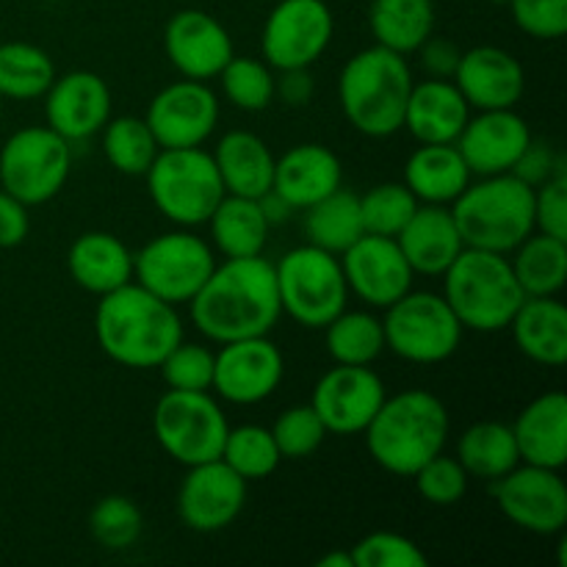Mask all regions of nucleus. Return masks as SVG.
Wrapping results in <instances>:
<instances>
[{"instance_id": "a18cd8bd", "label": "nucleus", "mask_w": 567, "mask_h": 567, "mask_svg": "<svg viewBox=\"0 0 567 567\" xmlns=\"http://www.w3.org/2000/svg\"><path fill=\"white\" fill-rule=\"evenodd\" d=\"M410 480L415 482V491L424 502L435 504V507H452V504L463 502V496L468 493L471 476L465 474L457 457H446L441 452L426 460Z\"/></svg>"}, {"instance_id": "72a5a7b5", "label": "nucleus", "mask_w": 567, "mask_h": 567, "mask_svg": "<svg viewBox=\"0 0 567 567\" xmlns=\"http://www.w3.org/2000/svg\"><path fill=\"white\" fill-rule=\"evenodd\" d=\"M526 297H557L567 280V241L532 233L507 255Z\"/></svg>"}, {"instance_id": "7c9ffc66", "label": "nucleus", "mask_w": 567, "mask_h": 567, "mask_svg": "<svg viewBox=\"0 0 567 567\" xmlns=\"http://www.w3.org/2000/svg\"><path fill=\"white\" fill-rule=\"evenodd\" d=\"M402 183L419 203L452 205L471 183V169L457 144H421L404 164Z\"/></svg>"}, {"instance_id": "b1692460", "label": "nucleus", "mask_w": 567, "mask_h": 567, "mask_svg": "<svg viewBox=\"0 0 567 567\" xmlns=\"http://www.w3.org/2000/svg\"><path fill=\"white\" fill-rule=\"evenodd\" d=\"M343 166L341 158L324 144H297L275 158L271 192L280 194L293 210H305L341 188Z\"/></svg>"}, {"instance_id": "13d9d810", "label": "nucleus", "mask_w": 567, "mask_h": 567, "mask_svg": "<svg viewBox=\"0 0 567 567\" xmlns=\"http://www.w3.org/2000/svg\"><path fill=\"white\" fill-rule=\"evenodd\" d=\"M487 3H498V6H504V3H509V0H487Z\"/></svg>"}, {"instance_id": "412c9836", "label": "nucleus", "mask_w": 567, "mask_h": 567, "mask_svg": "<svg viewBox=\"0 0 567 567\" xmlns=\"http://www.w3.org/2000/svg\"><path fill=\"white\" fill-rule=\"evenodd\" d=\"M164 50L183 78L205 83L219 75L236 55L230 31L203 9H183L169 17L164 28Z\"/></svg>"}, {"instance_id": "1a4fd4ad", "label": "nucleus", "mask_w": 567, "mask_h": 567, "mask_svg": "<svg viewBox=\"0 0 567 567\" xmlns=\"http://www.w3.org/2000/svg\"><path fill=\"white\" fill-rule=\"evenodd\" d=\"M382 319L385 349L396 358L419 365H435L452 358L463 341V324L443 299V293L413 291L388 305Z\"/></svg>"}, {"instance_id": "f3484780", "label": "nucleus", "mask_w": 567, "mask_h": 567, "mask_svg": "<svg viewBox=\"0 0 567 567\" xmlns=\"http://www.w3.org/2000/svg\"><path fill=\"white\" fill-rule=\"evenodd\" d=\"M219 347V352L214 354V382H210L216 396L249 408L266 402L280 388L286 360L269 336L241 338Z\"/></svg>"}, {"instance_id": "f704fd0d", "label": "nucleus", "mask_w": 567, "mask_h": 567, "mask_svg": "<svg viewBox=\"0 0 567 567\" xmlns=\"http://www.w3.org/2000/svg\"><path fill=\"white\" fill-rule=\"evenodd\" d=\"M457 460L465 474L496 482L520 463L513 426L502 421H480L460 435Z\"/></svg>"}, {"instance_id": "6ab92c4d", "label": "nucleus", "mask_w": 567, "mask_h": 567, "mask_svg": "<svg viewBox=\"0 0 567 567\" xmlns=\"http://www.w3.org/2000/svg\"><path fill=\"white\" fill-rule=\"evenodd\" d=\"M349 293L371 308H388L413 288V269L399 249L396 238L363 233L341 255Z\"/></svg>"}, {"instance_id": "37998d69", "label": "nucleus", "mask_w": 567, "mask_h": 567, "mask_svg": "<svg viewBox=\"0 0 567 567\" xmlns=\"http://www.w3.org/2000/svg\"><path fill=\"white\" fill-rule=\"evenodd\" d=\"M142 529V509L127 496L100 498L92 507V515H89V532L109 551H125V548L136 546Z\"/></svg>"}, {"instance_id": "7ed1b4c3", "label": "nucleus", "mask_w": 567, "mask_h": 567, "mask_svg": "<svg viewBox=\"0 0 567 567\" xmlns=\"http://www.w3.org/2000/svg\"><path fill=\"white\" fill-rule=\"evenodd\" d=\"M363 435L380 468L393 476H413L446 446L449 410L424 388L399 391L385 396Z\"/></svg>"}, {"instance_id": "20e7f679", "label": "nucleus", "mask_w": 567, "mask_h": 567, "mask_svg": "<svg viewBox=\"0 0 567 567\" xmlns=\"http://www.w3.org/2000/svg\"><path fill=\"white\" fill-rule=\"evenodd\" d=\"M413 72L402 53L374 44L343 64L338 78V103L358 133L385 138L402 131Z\"/></svg>"}, {"instance_id": "864d4df0", "label": "nucleus", "mask_w": 567, "mask_h": 567, "mask_svg": "<svg viewBox=\"0 0 567 567\" xmlns=\"http://www.w3.org/2000/svg\"><path fill=\"white\" fill-rule=\"evenodd\" d=\"M415 53H421V66L426 70V75L446 78V81H452L463 50H460L454 42H449V39H441L432 33V37L426 39V42L421 44Z\"/></svg>"}, {"instance_id": "a211bd4d", "label": "nucleus", "mask_w": 567, "mask_h": 567, "mask_svg": "<svg viewBox=\"0 0 567 567\" xmlns=\"http://www.w3.org/2000/svg\"><path fill=\"white\" fill-rule=\"evenodd\" d=\"M247 504V480L225 460L188 465L177 491V515L192 532L214 535L227 529Z\"/></svg>"}, {"instance_id": "c756f323", "label": "nucleus", "mask_w": 567, "mask_h": 567, "mask_svg": "<svg viewBox=\"0 0 567 567\" xmlns=\"http://www.w3.org/2000/svg\"><path fill=\"white\" fill-rule=\"evenodd\" d=\"M210 155L219 169L225 194L260 199L266 192H271L275 155L258 133L227 131Z\"/></svg>"}, {"instance_id": "8fccbe9b", "label": "nucleus", "mask_w": 567, "mask_h": 567, "mask_svg": "<svg viewBox=\"0 0 567 567\" xmlns=\"http://www.w3.org/2000/svg\"><path fill=\"white\" fill-rule=\"evenodd\" d=\"M535 230L567 241V175L559 172L535 188Z\"/></svg>"}, {"instance_id": "f8f14e48", "label": "nucleus", "mask_w": 567, "mask_h": 567, "mask_svg": "<svg viewBox=\"0 0 567 567\" xmlns=\"http://www.w3.org/2000/svg\"><path fill=\"white\" fill-rule=\"evenodd\" d=\"M214 247L188 227L161 233L133 255V280L169 305H188L214 271Z\"/></svg>"}, {"instance_id": "ddd939ff", "label": "nucleus", "mask_w": 567, "mask_h": 567, "mask_svg": "<svg viewBox=\"0 0 567 567\" xmlns=\"http://www.w3.org/2000/svg\"><path fill=\"white\" fill-rule=\"evenodd\" d=\"M336 20L324 0H280L260 33V53L271 70L310 66L330 48Z\"/></svg>"}, {"instance_id": "f03ea898", "label": "nucleus", "mask_w": 567, "mask_h": 567, "mask_svg": "<svg viewBox=\"0 0 567 567\" xmlns=\"http://www.w3.org/2000/svg\"><path fill=\"white\" fill-rule=\"evenodd\" d=\"M94 338L125 369H158L161 360L183 341V321L175 305L133 280L100 297Z\"/></svg>"}, {"instance_id": "4be33fe9", "label": "nucleus", "mask_w": 567, "mask_h": 567, "mask_svg": "<svg viewBox=\"0 0 567 567\" xmlns=\"http://www.w3.org/2000/svg\"><path fill=\"white\" fill-rule=\"evenodd\" d=\"M457 150L468 164L471 175H504L513 172L520 155L532 144V131L515 109L476 111L468 116L465 127L457 136Z\"/></svg>"}, {"instance_id": "cd10ccee", "label": "nucleus", "mask_w": 567, "mask_h": 567, "mask_svg": "<svg viewBox=\"0 0 567 567\" xmlns=\"http://www.w3.org/2000/svg\"><path fill=\"white\" fill-rule=\"evenodd\" d=\"M66 271L78 288L103 297L133 282V252L114 233H83L66 252Z\"/></svg>"}, {"instance_id": "c9c22d12", "label": "nucleus", "mask_w": 567, "mask_h": 567, "mask_svg": "<svg viewBox=\"0 0 567 567\" xmlns=\"http://www.w3.org/2000/svg\"><path fill=\"white\" fill-rule=\"evenodd\" d=\"M305 233H308V244L313 247L327 249L332 255L347 252L365 233L363 219H360V194L341 186L305 208Z\"/></svg>"}, {"instance_id": "4c0bfd02", "label": "nucleus", "mask_w": 567, "mask_h": 567, "mask_svg": "<svg viewBox=\"0 0 567 567\" xmlns=\"http://www.w3.org/2000/svg\"><path fill=\"white\" fill-rule=\"evenodd\" d=\"M55 81V64L42 48L28 42L0 44V97L37 100L44 97Z\"/></svg>"}, {"instance_id": "aec40b11", "label": "nucleus", "mask_w": 567, "mask_h": 567, "mask_svg": "<svg viewBox=\"0 0 567 567\" xmlns=\"http://www.w3.org/2000/svg\"><path fill=\"white\" fill-rule=\"evenodd\" d=\"M111 89L97 72L72 70L44 92V125L70 144L86 142L111 120Z\"/></svg>"}, {"instance_id": "a878e982", "label": "nucleus", "mask_w": 567, "mask_h": 567, "mask_svg": "<svg viewBox=\"0 0 567 567\" xmlns=\"http://www.w3.org/2000/svg\"><path fill=\"white\" fill-rule=\"evenodd\" d=\"M471 116V105L446 78H426L413 83L404 109L402 127L419 144H454Z\"/></svg>"}, {"instance_id": "473e14b6", "label": "nucleus", "mask_w": 567, "mask_h": 567, "mask_svg": "<svg viewBox=\"0 0 567 567\" xmlns=\"http://www.w3.org/2000/svg\"><path fill=\"white\" fill-rule=\"evenodd\" d=\"M369 28L377 44L410 55L435 33L432 0H371Z\"/></svg>"}, {"instance_id": "a19ab883", "label": "nucleus", "mask_w": 567, "mask_h": 567, "mask_svg": "<svg viewBox=\"0 0 567 567\" xmlns=\"http://www.w3.org/2000/svg\"><path fill=\"white\" fill-rule=\"evenodd\" d=\"M216 78L221 81L227 103L249 114L266 111L277 97V78L271 66L249 55H233Z\"/></svg>"}, {"instance_id": "c03bdc74", "label": "nucleus", "mask_w": 567, "mask_h": 567, "mask_svg": "<svg viewBox=\"0 0 567 567\" xmlns=\"http://www.w3.org/2000/svg\"><path fill=\"white\" fill-rule=\"evenodd\" d=\"M271 437H275L282 460H305L319 452L327 430L310 404H293V408L282 410L277 415L275 426H271Z\"/></svg>"}, {"instance_id": "de8ad7c7", "label": "nucleus", "mask_w": 567, "mask_h": 567, "mask_svg": "<svg viewBox=\"0 0 567 567\" xmlns=\"http://www.w3.org/2000/svg\"><path fill=\"white\" fill-rule=\"evenodd\" d=\"M354 567H426L430 559L399 532H371L352 548Z\"/></svg>"}, {"instance_id": "e433bc0d", "label": "nucleus", "mask_w": 567, "mask_h": 567, "mask_svg": "<svg viewBox=\"0 0 567 567\" xmlns=\"http://www.w3.org/2000/svg\"><path fill=\"white\" fill-rule=\"evenodd\" d=\"M327 352L341 365H371L385 352L382 319L369 310H341L324 327Z\"/></svg>"}, {"instance_id": "ea45409f", "label": "nucleus", "mask_w": 567, "mask_h": 567, "mask_svg": "<svg viewBox=\"0 0 567 567\" xmlns=\"http://www.w3.org/2000/svg\"><path fill=\"white\" fill-rule=\"evenodd\" d=\"M219 460H225L247 482H258L275 474L282 457L275 437H271V430L258 424H241L227 430Z\"/></svg>"}, {"instance_id": "58836bf2", "label": "nucleus", "mask_w": 567, "mask_h": 567, "mask_svg": "<svg viewBox=\"0 0 567 567\" xmlns=\"http://www.w3.org/2000/svg\"><path fill=\"white\" fill-rule=\"evenodd\" d=\"M100 133L109 164L127 177H144L161 150L144 116H116Z\"/></svg>"}, {"instance_id": "2f4dec72", "label": "nucleus", "mask_w": 567, "mask_h": 567, "mask_svg": "<svg viewBox=\"0 0 567 567\" xmlns=\"http://www.w3.org/2000/svg\"><path fill=\"white\" fill-rule=\"evenodd\" d=\"M205 225L210 227V244L225 258H255L269 244L271 225L252 197L225 194Z\"/></svg>"}, {"instance_id": "603ef678", "label": "nucleus", "mask_w": 567, "mask_h": 567, "mask_svg": "<svg viewBox=\"0 0 567 567\" xmlns=\"http://www.w3.org/2000/svg\"><path fill=\"white\" fill-rule=\"evenodd\" d=\"M28 230H31L28 205L0 188V249L20 247L25 241Z\"/></svg>"}, {"instance_id": "bf43d9fd", "label": "nucleus", "mask_w": 567, "mask_h": 567, "mask_svg": "<svg viewBox=\"0 0 567 567\" xmlns=\"http://www.w3.org/2000/svg\"><path fill=\"white\" fill-rule=\"evenodd\" d=\"M0 120H3V97H0Z\"/></svg>"}, {"instance_id": "6e6552de", "label": "nucleus", "mask_w": 567, "mask_h": 567, "mask_svg": "<svg viewBox=\"0 0 567 567\" xmlns=\"http://www.w3.org/2000/svg\"><path fill=\"white\" fill-rule=\"evenodd\" d=\"M275 277L282 313L308 330H324L341 310H347L349 286L341 255L302 244L277 260Z\"/></svg>"}, {"instance_id": "49530a36", "label": "nucleus", "mask_w": 567, "mask_h": 567, "mask_svg": "<svg viewBox=\"0 0 567 567\" xmlns=\"http://www.w3.org/2000/svg\"><path fill=\"white\" fill-rule=\"evenodd\" d=\"M161 377L169 391H210L214 382V352L203 343L181 341L164 360Z\"/></svg>"}, {"instance_id": "9b49d317", "label": "nucleus", "mask_w": 567, "mask_h": 567, "mask_svg": "<svg viewBox=\"0 0 567 567\" xmlns=\"http://www.w3.org/2000/svg\"><path fill=\"white\" fill-rule=\"evenodd\" d=\"M230 424L208 391H166L153 410L158 446L181 465H199L221 457Z\"/></svg>"}, {"instance_id": "9d476101", "label": "nucleus", "mask_w": 567, "mask_h": 567, "mask_svg": "<svg viewBox=\"0 0 567 567\" xmlns=\"http://www.w3.org/2000/svg\"><path fill=\"white\" fill-rule=\"evenodd\" d=\"M72 144L48 125L20 127L0 147V188L20 203L44 205L64 188Z\"/></svg>"}, {"instance_id": "423d86ee", "label": "nucleus", "mask_w": 567, "mask_h": 567, "mask_svg": "<svg viewBox=\"0 0 567 567\" xmlns=\"http://www.w3.org/2000/svg\"><path fill=\"white\" fill-rule=\"evenodd\" d=\"M441 277L443 299L454 310L463 330H507L515 310L526 299L507 255L487 249L465 247Z\"/></svg>"}, {"instance_id": "f257e3e1", "label": "nucleus", "mask_w": 567, "mask_h": 567, "mask_svg": "<svg viewBox=\"0 0 567 567\" xmlns=\"http://www.w3.org/2000/svg\"><path fill=\"white\" fill-rule=\"evenodd\" d=\"M188 305L194 327L214 343L269 336L282 316L275 264L264 255L225 258Z\"/></svg>"}, {"instance_id": "0eeeda50", "label": "nucleus", "mask_w": 567, "mask_h": 567, "mask_svg": "<svg viewBox=\"0 0 567 567\" xmlns=\"http://www.w3.org/2000/svg\"><path fill=\"white\" fill-rule=\"evenodd\" d=\"M153 205L177 227H199L225 197L214 155L203 147L158 150L144 172Z\"/></svg>"}, {"instance_id": "2eb2a0df", "label": "nucleus", "mask_w": 567, "mask_h": 567, "mask_svg": "<svg viewBox=\"0 0 567 567\" xmlns=\"http://www.w3.org/2000/svg\"><path fill=\"white\" fill-rule=\"evenodd\" d=\"M144 122L161 150L203 147L219 122V97L205 81L183 78L150 100Z\"/></svg>"}, {"instance_id": "39448f33", "label": "nucleus", "mask_w": 567, "mask_h": 567, "mask_svg": "<svg viewBox=\"0 0 567 567\" xmlns=\"http://www.w3.org/2000/svg\"><path fill=\"white\" fill-rule=\"evenodd\" d=\"M465 247L509 255L535 233V188L513 172L468 183L452 203Z\"/></svg>"}, {"instance_id": "c85d7f7f", "label": "nucleus", "mask_w": 567, "mask_h": 567, "mask_svg": "<svg viewBox=\"0 0 567 567\" xmlns=\"http://www.w3.org/2000/svg\"><path fill=\"white\" fill-rule=\"evenodd\" d=\"M524 358L563 369L567 363V308L557 297H526L507 327Z\"/></svg>"}, {"instance_id": "5701e85b", "label": "nucleus", "mask_w": 567, "mask_h": 567, "mask_svg": "<svg viewBox=\"0 0 567 567\" xmlns=\"http://www.w3.org/2000/svg\"><path fill=\"white\" fill-rule=\"evenodd\" d=\"M452 81L471 109H515L524 97L526 72L509 50L480 44L460 55Z\"/></svg>"}, {"instance_id": "bb28decb", "label": "nucleus", "mask_w": 567, "mask_h": 567, "mask_svg": "<svg viewBox=\"0 0 567 567\" xmlns=\"http://www.w3.org/2000/svg\"><path fill=\"white\" fill-rule=\"evenodd\" d=\"M520 463L563 471L567 463V399L563 391L543 393L520 410L513 424Z\"/></svg>"}, {"instance_id": "4d7b16f0", "label": "nucleus", "mask_w": 567, "mask_h": 567, "mask_svg": "<svg viewBox=\"0 0 567 567\" xmlns=\"http://www.w3.org/2000/svg\"><path fill=\"white\" fill-rule=\"evenodd\" d=\"M319 567H354L352 563V551H332L324 554V557L316 563Z\"/></svg>"}, {"instance_id": "393cba45", "label": "nucleus", "mask_w": 567, "mask_h": 567, "mask_svg": "<svg viewBox=\"0 0 567 567\" xmlns=\"http://www.w3.org/2000/svg\"><path fill=\"white\" fill-rule=\"evenodd\" d=\"M413 275L441 277L465 249L452 208L421 203L396 236Z\"/></svg>"}, {"instance_id": "6e6d98bb", "label": "nucleus", "mask_w": 567, "mask_h": 567, "mask_svg": "<svg viewBox=\"0 0 567 567\" xmlns=\"http://www.w3.org/2000/svg\"><path fill=\"white\" fill-rule=\"evenodd\" d=\"M258 203H260V210H264V216L269 225H286V221L291 219L293 208L277 192H266Z\"/></svg>"}, {"instance_id": "4468645a", "label": "nucleus", "mask_w": 567, "mask_h": 567, "mask_svg": "<svg viewBox=\"0 0 567 567\" xmlns=\"http://www.w3.org/2000/svg\"><path fill=\"white\" fill-rule=\"evenodd\" d=\"M493 496L509 524L529 535L554 537L567 526V485L557 468L518 463L493 482Z\"/></svg>"}, {"instance_id": "dca6fc26", "label": "nucleus", "mask_w": 567, "mask_h": 567, "mask_svg": "<svg viewBox=\"0 0 567 567\" xmlns=\"http://www.w3.org/2000/svg\"><path fill=\"white\" fill-rule=\"evenodd\" d=\"M385 396V385L374 369L336 363V369L324 371L316 382L310 408L327 435H363Z\"/></svg>"}, {"instance_id": "3c124183", "label": "nucleus", "mask_w": 567, "mask_h": 567, "mask_svg": "<svg viewBox=\"0 0 567 567\" xmlns=\"http://www.w3.org/2000/svg\"><path fill=\"white\" fill-rule=\"evenodd\" d=\"M559 172H565L563 155L554 153V147H548V144L535 142V138H532V144L526 147V153L520 155L518 164H515L513 175L520 177L526 186L537 188L540 183L551 181L554 175H559Z\"/></svg>"}, {"instance_id": "09e8293b", "label": "nucleus", "mask_w": 567, "mask_h": 567, "mask_svg": "<svg viewBox=\"0 0 567 567\" xmlns=\"http://www.w3.org/2000/svg\"><path fill=\"white\" fill-rule=\"evenodd\" d=\"M507 6L526 37L554 42L567 33V0H509Z\"/></svg>"}, {"instance_id": "5fc2aeb1", "label": "nucleus", "mask_w": 567, "mask_h": 567, "mask_svg": "<svg viewBox=\"0 0 567 567\" xmlns=\"http://www.w3.org/2000/svg\"><path fill=\"white\" fill-rule=\"evenodd\" d=\"M316 83L310 75V66H299V70H282L280 81H277V94L286 105H308L313 100Z\"/></svg>"}, {"instance_id": "79ce46f5", "label": "nucleus", "mask_w": 567, "mask_h": 567, "mask_svg": "<svg viewBox=\"0 0 567 567\" xmlns=\"http://www.w3.org/2000/svg\"><path fill=\"white\" fill-rule=\"evenodd\" d=\"M419 205L421 203L404 183H380L360 197L363 230L371 236L396 238Z\"/></svg>"}]
</instances>
